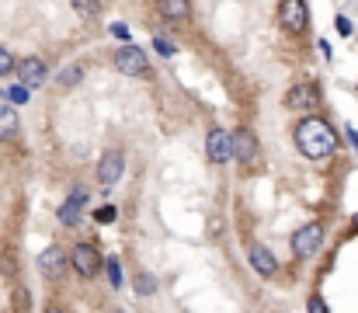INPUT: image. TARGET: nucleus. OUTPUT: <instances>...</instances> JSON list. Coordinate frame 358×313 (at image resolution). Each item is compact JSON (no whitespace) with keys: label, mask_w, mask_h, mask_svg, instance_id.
Instances as JSON below:
<instances>
[{"label":"nucleus","mask_w":358,"mask_h":313,"mask_svg":"<svg viewBox=\"0 0 358 313\" xmlns=\"http://www.w3.org/2000/svg\"><path fill=\"white\" fill-rule=\"evenodd\" d=\"M296 146H299V153L310 157V160H327V157L338 150V132L331 129L327 118L310 115V118H303V122L296 125Z\"/></svg>","instance_id":"obj_1"},{"label":"nucleus","mask_w":358,"mask_h":313,"mask_svg":"<svg viewBox=\"0 0 358 313\" xmlns=\"http://www.w3.org/2000/svg\"><path fill=\"white\" fill-rule=\"evenodd\" d=\"M115 70L125 74V77H146L150 74V60H146V53L139 46L125 42V46L115 49Z\"/></svg>","instance_id":"obj_2"},{"label":"nucleus","mask_w":358,"mask_h":313,"mask_svg":"<svg viewBox=\"0 0 358 313\" xmlns=\"http://www.w3.org/2000/svg\"><path fill=\"white\" fill-rule=\"evenodd\" d=\"M324 244V226L320 223H306L292 233V254L296 258H313Z\"/></svg>","instance_id":"obj_3"},{"label":"nucleus","mask_w":358,"mask_h":313,"mask_svg":"<svg viewBox=\"0 0 358 313\" xmlns=\"http://www.w3.org/2000/svg\"><path fill=\"white\" fill-rule=\"evenodd\" d=\"M278 21H282V28L285 32H306V25H310V7H306V0H282L278 4Z\"/></svg>","instance_id":"obj_4"},{"label":"nucleus","mask_w":358,"mask_h":313,"mask_svg":"<svg viewBox=\"0 0 358 313\" xmlns=\"http://www.w3.org/2000/svg\"><path fill=\"white\" fill-rule=\"evenodd\" d=\"M206 153H209V160L213 164H227V160H234V139H230V132L227 129H209V136H206Z\"/></svg>","instance_id":"obj_5"},{"label":"nucleus","mask_w":358,"mask_h":313,"mask_svg":"<svg viewBox=\"0 0 358 313\" xmlns=\"http://www.w3.org/2000/svg\"><path fill=\"white\" fill-rule=\"evenodd\" d=\"M101 254L91 247V244H77L73 247V254H70V265L77 268V275H84V279H94L98 272H101Z\"/></svg>","instance_id":"obj_6"},{"label":"nucleus","mask_w":358,"mask_h":313,"mask_svg":"<svg viewBox=\"0 0 358 313\" xmlns=\"http://www.w3.org/2000/svg\"><path fill=\"white\" fill-rule=\"evenodd\" d=\"M14 74H17V81H21L24 88H38V84H45V77H49V70H45V63H42L38 56H24V60H17Z\"/></svg>","instance_id":"obj_7"},{"label":"nucleus","mask_w":358,"mask_h":313,"mask_svg":"<svg viewBox=\"0 0 358 313\" xmlns=\"http://www.w3.org/2000/svg\"><path fill=\"white\" fill-rule=\"evenodd\" d=\"M122 171H125V157H122L119 150H108V153L101 157V164H98V185H101V188L119 185Z\"/></svg>","instance_id":"obj_8"},{"label":"nucleus","mask_w":358,"mask_h":313,"mask_svg":"<svg viewBox=\"0 0 358 313\" xmlns=\"http://www.w3.org/2000/svg\"><path fill=\"white\" fill-rule=\"evenodd\" d=\"M317 104H320V88L310 84V81L289 88V95H285V108H303V111H310V108H317Z\"/></svg>","instance_id":"obj_9"},{"label":"nucleus","mask_w":358,"mask_h":313,"mask_svg":"<svg viewBox=\"0 0 358 313\" xmlns=\"http://www.w3.org/2000/svg\"><path fill=\"white\" fill-rule=\"evenodd\" d=\"M230 139H234V160H243V164H254L257 160V139H254L250 129H240Z\"/></svg>","instance_id":"obj_10"},{"label":"nucleus","mask_w":358,"mask_h":313,"mask_svg":"<svg viewBox=\"0 0 358 313\" xmlns=\"http://www.w3.org/2000/svg\"><path fill=\"white\" fill-rule=\"evenodd\" d=\"M250 268H254L261 279H271V275L278 272V261H275V254H271L264 244H254V247H250Z\"/></svg>","instance_id":"obj_11"},{"label":"nucleus","mask_w":358,"mask_h":313,"mask_svg":"<svg viewBox=\"0 0 358 313\" xmlns=\"http://www.w3.org/2000/svg\"><path fill=\"white\" fill-rule=\"evenodd\" d=\"M38 268H42V275L56 279V275L66 272V254H63L59 247H45V251L38 254Z\"/></svg>","instance_id":"obj_12"},{"label":"nucleus","mask_w":358,"mask_h":313,"mask_svg":"<svg viewBox=\"0 0 358 313\" xmlns=\"http://www.w3.org/2000/svg\"><path fill=\"white\" fill-rule=\"evenodd\" d=\"M157 4H160V14L171 21H185L192 14V0H157Z\"/></svg>","instance_id":"obj_13"},{"label":"nucleus","mask_w":358,"mask_h":313,"mask_svg":"<svg viewBox=\"0 0 358 313\" xmlns=\"http://www.w3.org/2000/svg\"><path fill=\"white\" fill-rule=\"evenodd\" d=\"M17 136V111L10 104H0V139H14Z\"/></svg>","instance_id":"obj_14"},{"label":"nucleus","mask_w":358,"mask_h":313,"mask_svg":"<svg viewBox=\"0 0 358 313\" xmlns=\"http://www.w3.org/2000/svg\"><path fill=\"white\" fill-rule=\"evenodd\" d=\"M80 81H84V67H80V63H70V67L59 70L56 88H73V84H80Z\"/></svg>","instance_id":"obj_15"},{"label":"nucleus","mask_w":358,"mask_h":313,"mask_svg":"<svg viewBox=\"0 0 358 313\" xmlns=\"http://www.w3.org/2000/svg\"><path fill=\"white\" fill-rule=\"evenodd\" d=\"M59 223H63V226H77V223H80V202L66 199V202L59 206Z\"/></svg>","instance_id":"obj_16"},{"label":"nucleus","mask_w":358,"mask_h":313,"mask_svg":"<svg viewBox=\"0 0 358 313\" xmlns=\"http://www.w3.org/2000/svg\"><path fill=\"white\" fill-rule=\"evenodd\" d=\"M70 4H73V11L80 18H98L101 14V0H70Z\"/></svg>","instance_id":"obj_17"},{"label":"nucleus","mask_w":358,"mask_h":313,"mask_svg":"<svg viewBox=\"0 0 358 313\" xmlns=\"http://www.w3.org/2000/svg\"><path fill=\"white\" fill-rule=\"evenodd\" d=\"M101 268L108 272V282H112V286L119 289V286H122V268H119V258H105V261H101Z\"/></svg>","instance_id":"obj_18"},{"label":"nucleus","mask_w":358,"mask_h":313,"mask_svg":"<svg viewBox=\"0 0 358 313\" xmlns=\"http://www.w3.org/2000/svg\"><path fill=\"white\" fill-rule=\"evenodd\" d=\"M14 67H17V60H14V53L0 46V77H7V74H14Z\"/></svg>","instance_id":"obj_19"},{"label":"nucleus","mask_w":358,"mask_h":313,"mask_svg":"<svg viewBox=\"0 0 358 313\" xmlns=\"http://www.w3.org/2000/svg\"><path fill=\"white\" fill-rule=\"evenodd\" d=\"M153 49H157L160 56H167V60H171V56L178 53V49H174V42H171V39H160V35L153 39Z\"/></svg>","instance_id":"obj_20"},{"label":"nucleus","mask_w":358,"mask_h":313,"mask_svg":"<svg viewBox=\"0 0 358 313\" xmlns=\"http://www.w3.org/2000/svg\"><path fill=\"white\" fill-rule=\"evenodd\" d=\"M7 98H10L14 104H24L28 102V88H24V84H14V88L7 91Z\"/></svg>","instance_id":"obj_21"},{"label":"nucleus","mask_w":358,"mask_h":313,"mask_svg":"<svg viewBox=\"0 0 358 313\" xmlns=\"http://www.w3.org/2000/svg\"><path fill=\"white\" fill-rule=\"evenodd\" d=\"M94 219H98V223H115V206H101L94 212Z\"/></svg>","instance_id":"obj_22"},{"label":"nucleus","mask_w":358,"mask_h":313,"mask_svg":"<svg viewBox=\"0 0 358 313\" xmlns=\"http://www.w3.org/2000/svg\"><path fill=\"white\" fill-rule=\"evenodd\" d=\"M306 310H310V313H331V310H327V303H324L320 296H310V300H306Z\"/></svg>","instance_id":"obj_23"},{"label":"nucleus","mask_w":358,"mask_h":313,"mask_svg":"<svg viewBox=\"0 0 358 313\" xmlns=\"http://www.w3.org/2000/svg\"><path fill=\"white\" fill-rule=\"evenodd\" d=\"M70 199H73V202H80V206H84V202H87V188H80V185H77V188H73V192H70Z\"/></svg>","instance_id":"obj_24"},{"label":"nucleus","mask_w":358,"mask_h":313,"mask_svg":"<svg viewBox=\"0 0 358 313\" xmlns=\"http://www.w3.org/2000/svg\"><path fill=\"white\" fill-rule=\"evenodd\" d=\"M112 35L122 39V42H129V28H125V25H112Z\"/></svg>","instance_id":"obj_25"},{"label":"nucleus","mask_w":358,"mask_h":313,"mask_svg":"<svg viewBox=\"0 0 358 313\" xmlns=\"http://www.w3.org/2000/svg\"><path fill=\"white\" fill-rule=\"evenodd\" d=\"M338 32H341V35H352V21H348L345 14L338 18Z\"/></svg>","instance_id":"obj_26"},{"label":"nucleus","mask_w":358,"mask_h":313,"mask_svg":"<svg viewBox=\"0 0 358 313\" xmlns=\"http://www.w3.org/2000/svg\"><path fill=\"white\" fill-rule=\"evenodd\" d=\"M139 293H153V279L150 275H139Z\"/></svg>","instance_id":"obj_27"},{"label":"nucleus","mask_w":358,"mask_h":313,"mask_svg":"<svg viewBox=\"0 0 358 313\" xmlns=\"http://www.w3.org/2000/svg\"><path fill=\"white\" fill-rule=\"evenodd\" d=\"M14 303H17V310H28V293H24V289H17Z\"/></svg>","instance_id":"obj_28"},{"label":"nucleus","mask_w":358,"mask_h":313,"mask_svg":"<svg viewBox=\"0 0 358 313\" xmlns=\"http://www.w3.org/2000/svg\"><path fill=\"white\" fill-rule=\"evenodd\" d=\"M345 132H348V139H352V146H355V153H358V129L355 125H345Z\"/></svg>","instance_id":"obj_29"},{"label":"nucleus","mask_w":358,"mask_h":313,"mask_svg":"<svg viewBox=\"0 0 358 313\" xmlns=\"http://www.w3.org/2000/svg\"><path fill=\"white\" fill-rule=\"evenodd\" d=\"M320 56H324V60H331V56H334V53H331V46H327V39L320 42Z\"/></svg>","instance_id":"obj_30"},{"label":"nucleus","mask_w":358,"mask_h":313,"mask_svg":"<svg viewBox=\"0 0 358 313\" xmlns=\"http://www.w3.org/2000/svg\"><path fill=\"white\" fill-rule=\"evenodd\" d=\"M45 313H63V310H56V307H49V310H45Z\"/></svg>","instance_id":"obj_31"},{"label":"nucleus","mask_w":358,"mask_h":313,"mask_svg":"<svg viewBox=\"0 0 358 313\" xmlns=\"http://www.w3.org/2000/svg\"><path fill=\"white\" fill-rule=\"evenodd\" d=\"M355 230H358V216H355Z\"/></svg>","instance_id":"obj_32"},{"label":"nucleus","mask_w":358,"mask_h":313,"mask_svg":"<svg viewBox=\"0 0 358 313\" xmlns=\"http://www.w3.org/2000/svg\"><path fill=\"white\" fill-rule=\"evenodd\" d=\"M115 313H125V310H115Z\"/></svg>","instance_id":"obj_33"}]
</instances>
